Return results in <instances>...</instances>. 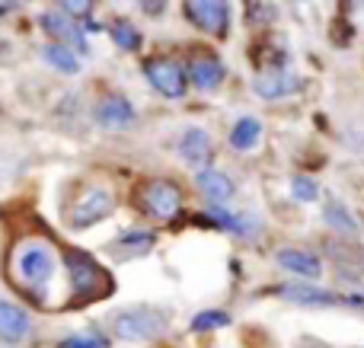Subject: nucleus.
<instances>
[{"instance_id": "f257e3e1", "label": "nucleus", "mask_w": 364, "mask_h": 348, "mask_svg": "<svg viewBox=\"0 0 364 348\" xmlns=\"http://www.w3.org/2000/svg\"><path fill=\"white\" fill-rule=\"evenodd\" d=\"M64 268H68L70 294H74L80 304L109 298V294L115 291L112 275H109L90 253H83V249H68V253H64Z\"/></svg>"}, {"instance_id": "f03ea898", "label": "nucleus", "mask_w": 364, "mask_h": 348, "mask_svg": "<svg viewBox=\"0 0 364 348\" xmlns=\"http://www.w3.org/2000/svg\"><path fill=\"white\" fill-rule=\"evenodd\" d=\"M55 249L45 240H23L16 249H13V275L23 288H45L55 275Z\"/></svg>"}, {"instance_id": "7ed1b4c3", "label": "nucleus", "mask_w": 364, "mask_h": 348, "mask_svg": "<svg viewBox=\"0 0 364 348\" xmlns=\"http://www.w3.org/2000/svg\"><path fill=\"white\" fill-rule=\"evenodd\" d=\"M115 323V336L122 342H154L166 332L170 326V313L164 307L154 304H138V307H125L112 317Z\"/></svg>"}, {"instance_id": "20e7f679", "label": "nucleus", "mask_w": 364, "mask_h": 348, "mask_svg": "<svg viewBox=\"0 0 364 348\" xmlns=\"http://www.w3.org/2000/svg\"><path fill=\"white\" fill-rule=\"evenodd\" d=\"M138 195H141V208H144L154 221H176L179 211H182V202H186L179 183L164 179V176L147 179V183L141 185Z\"/></svg>"}, {"instance_id": "39448f33", "label": "nucleus", "mask_w": 364, "mask_h": 348, "mask_svg": "<svg viewBox=\"0 0 364 348\" xmlns=\"http://www.w3.org/2000/svg\"><path fill=\"white\" fill-rule=\"evenodd\" d=\"M115 211V195L100 183H90L87 189L77 192L74 205H70V227L74 230H87L93 224L106 221Z\"/></svg>"}, {"instance_id": "423d86ee", "label": "nucleus", "mask_w": 364, "mask_h": 348, "mask_svg": "<svg viewBox=\"0 0 364 348\" xmlns=\"http://www.w3.org/2000/svg\"><path fill=\"white\" fill-rule=\"evenodd\" d=\"M144 77L160 96L166 99H182L188 89V67H182L176 58L170 55H157V58H147L144 61Z\"/></svg>"}, {"instance_id": "0eeeda50", "label": "nucleus", "mask_w": 364, "mask_h": 348, "mask_svg": "<svg viewBox=\"0 0 364 348\" xmlns=\"http://www.w3.org/2000/svg\"><path fill=\"white\" fill-rule=\"evenodd\" d=\"M182 13L192 26H198L201 32L214 38H227L230 32V6L227 4H218V0H188L182 4Z\"/></svg>"}, {"instance_id": "6e6552de", "label": "nucleus", "mask_w": 364, "mask_h": 348, "mask_svg": "<svg viewBox=\"0 0 364 348\" xmlns=\"http://www.w3.org/2000/svg\"><path fill=\"white\" fill-rule=\"evenodd\" d=\"M42 29L51 36V42H61L68 45V48H74L77 55H87L90 45H87V32H83V26L77 23L74 16H68V13L61 10V6H51V10L42 13Z\"/></svg>"}, {"instance_id": "1a4fd4ad", "label": "nucleus", "mask_w": 364, "mask_h": 348, "mask_svg": "<svg viewBox=\"0 0 364 348\" xmlns=\"http://www.w3.org/2000/svg\"><path fill=\"white\" fill-rule=\"evenodd\" d=\"M96 125L106 128V131H128L138 121V112H134L132 99L122 93H106L93 109Z\"/></svg>"}, {"instance_id": "9d476101", "label": "nucleus", "mask_w": 364, "mask_h": 348, "mask_svg": "<svg viewBox=\"0 0 364 348\" xmlns=\"http://www.w3.org/2000/svg\"><path fill=\"white\" fill-rule=\"evenodd\" d=\"M252 89L262 99H284L294 89H301V77L294 70L282 67V64H272V67H262L256 77H252Z\"/></svg>"}, {"instance_id": "9b49d317", "label": "nucleus", "mask_w": 364, "mask_h": 348, "mask_svg": "<svg viewBox=\"0 0 364 348\" xmlns=\"http://www.w3.org/2000/svg\"><path fill=\"white\" fill-rule=\"evenodd\" d=\"M32 336V317L26 307L0 298V339L6 345H19Z\"/></svg>"}, {"instance_id": "f8f14e48", "label": "nucleus", "mask_w": 364, "mask_h": 348, "mask_svg": "<svg viewBox=\"0 0 364 348\" xmlns=\"http://www.w3.org/2000/svg\"><path fill=\"white\" fill-rule=\"evenodd\" d=\"M195 185H198V192L208 198V205H218V208H227V202H230L233 192H237L233 179L227 176L224 170H218V166H205V170L195 173Z\"/></svg>"}, {"instance_id": "ddd939ff", "label": "nucleus", "mask_w": 364, "mask_h": 348, "mask_svg": "<svg viewBox=\"0 0 364 348\" xmlns=\"http://www.w3.org/2000/svg\"><path fill=\"white\" fill-rule=\"evenodd\" d=\"M224 77H227V64L211 51H198L188 61V83L195 89H214L224 83Z\"/></svg>"}, {"instance_id": "4468645a", "label": "nucleus", "mask_w": 364, "mask_h": 348, "mask_svg": "<svg viewBox=\"0 0 364 348\" xmlns=\"http://www.w3.org/2000/svg\"><path fill=\"white\" fill-rule=\"evenodd\" d=\"M275 291L282 294L284 300L301 304V307H339V304H346V298H339V294H333V291H323V288H314V285H307V281H288V285L275 288Z\"/></svg>"}, {"instance_id": "2eb2a0df", "label": "nucleus", "mask_w": 364, "mask_h": 348, "mask_svg": "<svg viewBox=\"0 0 364 348\" xmlns=\"http://www.w3.org/2000/svg\"><path fill=\"white\" fill-rule=\"evenodd\" d=\"M275 262L284 268V272L297 275L304 281H316L323 275V262L320 256H314L310 249H294V246H284L275 253Z\"/></svg>"}, {"instance_id": "dca6fc26", "label": "nucleus", "mask_w": 364, "mask_h": 348, "mask_svg": "<svg viewBox=\"0 0 364 348\" xmlns=\"http://www.w3.org/2000/svg\"><path fill=\"white\" fill-rule=\"evenodd\" d=\"M154 243H157V234H154V230L132 227V230H122L119 240H115L109 249H112L115 259L128 262V259H141V256H147L154 249Z\"/></svg>"}, {"instance_id": "f3484780", "label": "nucleus", "mask_w": 364, "mask_h": 348, "mask_svg": "<svg viewBox=\"0 0 364 348\" xmlns=\"http://www.w3.org/2000/svg\"><path fill=\"white\" fill-rule=\"evenodd\" d=\"M208 221H214L218 230H227V234L243 236V240H250V236L259 234V217L233 214L230 208H218V205H208Z\"/></svg>"}, {"instance_id": "a211bd4d", "label": "nucleus", "mask_w": 364, "mask_h": 348, "mask_svg": "<svg viewBox=\"0 0 364 348\" xmlns=\"http://www.w3.org/2000/svg\"><path fill=\"white\" fill-rule=\"evenodd\" d=\"M179 157L186 160V163H192L195 170H205V163L211 160V138H208L205 128L192 125V128H186V131H182Z\"/></svg>"}, {"instance_id": "6ab92c4d", "label": "nucleus", "mask_w": 364, "mask_h": 348, "mask_svg": "<svg viewBox=\"0 0 364 348\" xmlns=\"http://www.w3.org/2000/svg\"><path fill=\"white\" fill-rule=\"evenodd\" d=\"M262 138V121L256 115H243V119L233 121L230 128V147L233 151H252Z\"/></svg>"}, {"instance_id": "aec40b11", "label": "nucleus", "mask_w": 364, "mask_h": 348, "mask_svg": "<svg viewBox=\"0 0 364 348\" xmlns=\"http://www.w3.org/2000/svg\"><path fill=\"white\" fill-rule=\"evenodd\" d=\"M323 221H326L329 227H333L336 234H342V236L358 234V221H355V214L339 202V198H329V202L323 205Z\"/></svg>"}, {"instance_id": "412c9836", "label": "nucleus", "mask_w": 364, "mask_h": 348, "mask_svg": "<svg viewBox=\"0 0 364 348\" xmlns=\"http://www.w3.org/2000/svg\"><path fill=\"white\" fill-rule=\"evenodd\" d=\"M42 58H45V64H51V67L58 70V74H77V70H80V55L61 42L42 45Z\"/></svg>"}, {"instance_id": "4be33fe9", "label": "nucleus", "mask_w": 364, "mask_h": 348, "mask_svg": "<svg viewBox=\"0 0 364 348\" xmlns=\"http://www.w3.org/2000/svg\"><path fill=\"white\" fill-rule=\"evenodd\" d=\"M58 348H112L109 342V336L102 330H96V326H87V330L80 332H70V336H64Z\"/></svg>"}, {"instance_id": "5701e85b", "label": "nucleus", "mask_w": 364, "mask_h": 348, "mask_svg": "<svg viewBox=\"0 0 364 348\" xmlns=\"http://www.w3.org/2000/svg\"><path fill=\"white\" fill-rule=\"evenodd\" d=\"M109 36H112V42L119 45L122 51H138L141 48V29L132 23V19H115V23L109 26Z\"/></svg>"}, {"instance_id": "b1692460", "label": "nucleus", "mask_w": 364, "mask_h": 348, "mask_svg": "<svg viewBox=\"0 0 364 348\" xmlns=\"http://www.w3.org/2000/svg\"><path fill=\"white\" fill-rule=\"evenodd\" d=\"M220 326H230V313L224 310H201L188 320V330L192 332H211V330H220Z\"/></svg>"}, {"instance_id": "393cba45", "label": "nucleus", "mask_w": 364, "mask_h": 348, "mask_svg": "<svg viewBox=\"0 0 364 348\" xmlns=\"http://www.w3.org/2000/svg\"><path fill=\"white\" fill-rule=\"evenodd\" d=\"M291 198H294V202H304V205L316 202V198H320V183H316L314 176L297 173V176L291 179Z\"/></svg>"}, {"instance_id": "a878e982", "label": "nucleus", "mask_w": 364, "mask_h": 348, "mask_svg": "<svg viewBox=\"0 0 364 348\" xmlns=\"http://www.w3.org/2000/svg\"><path fill=\"white\" fill-rule=\"evenodd\" d=\"M262 16H275V6H269V4H250L246 6V23H265Z\"/></svg>"}, {"instance_id": "bb28decb", "label": "nucleus", "mask_w": 364, "mask_h": 348, "mask_svg": "<svg viewBox=\"0 0 364 348\" xmlns=\"http://www.w3.org/2000/svg\"><path fill=\"white\" fill-rule=\"evenodd\" d=\"M58 6H61V10L64 13H68V16H87V13L90 10H93V4H87V0H74V4H58ZM90 19V16H87ZM77 23H80V19H77Z\"/></svg>"}, {"instance_id": "cd10ccee", "label": "nucleus", "mask_w": 364, "mask_h": 348, "mask_svg": "<svg viewBox=\"0 0 364 348\" xmlns=\"http://www.w3.org/2000/svg\"><path fill=\"white\" fill-rule=\"evenodd\" d=\"M166 6L164 4H144V13H154V16H157V13H164Z\"/></svg>"}, {"instance_id": "c85d7f7f", "label": "nucleus", "mask_w": 364, "mask_h": 348, "mask_svg": "<svg viewBox=\"0 0 364 348\" xmlns=\"http://www.w3.org/2000/svg\"><path fill=\"white\" fill-rule=\"evenodd\" d=\"M13 10H16L13 4H0V16H4V13H13Z\"/></svg>"}]
</instances>
